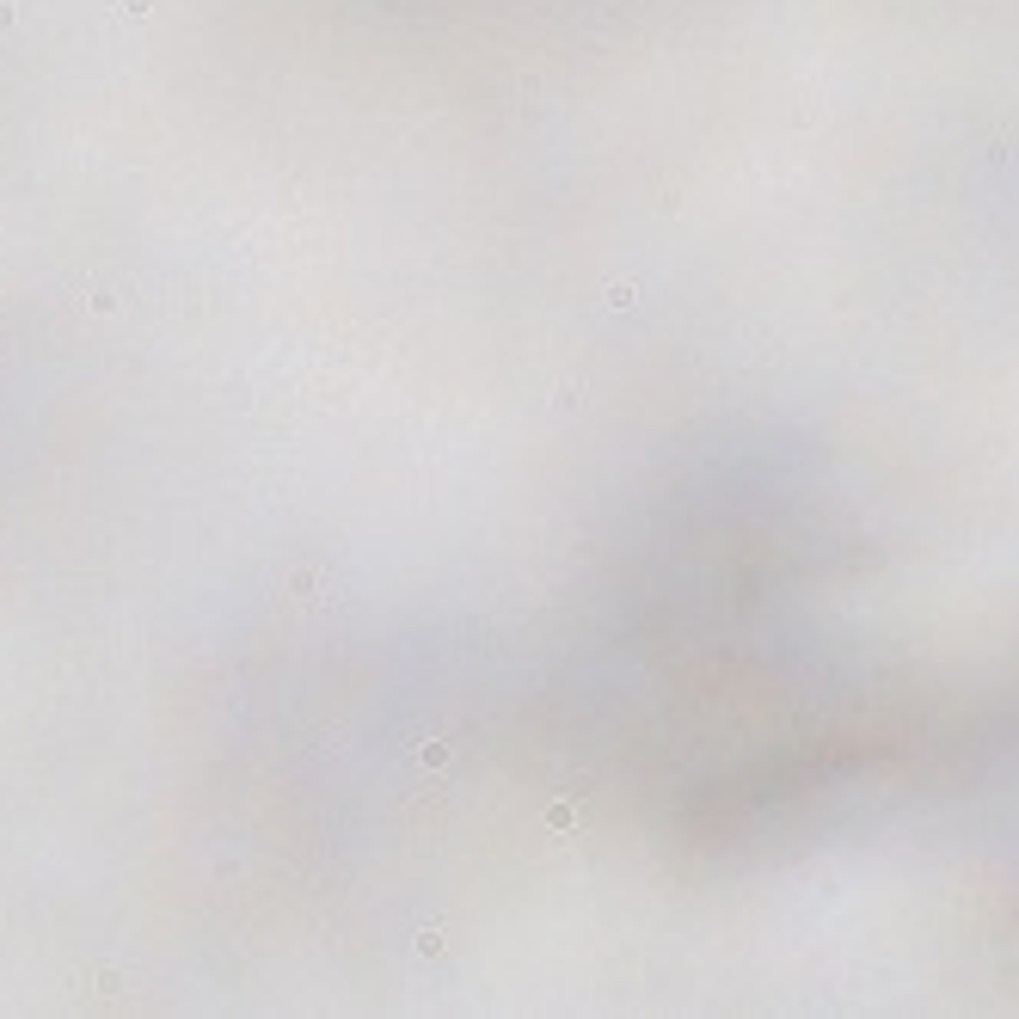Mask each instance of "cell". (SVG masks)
I'll return each instance as SVG.
<instances>
[{"mask_svg": "<svg viewBox=\"0 0 1019 1019\" xmlns=\"http://www.w3.org/2000/svg\"><path fill=\"white\" fill-rule=\"evenodd\" d=\"M86 307H93V314H111V307H117V295H105V289H93V295H86Z\"/></svg>", "mask_w": 1019, "mask_h": 1019, "instance_id": "cell-1", "label": "cell"}, {"mask_svg": "<svg viewBox=\"0 0 1019 1019\" xmlns=\"http://www.w3.org/2000/svg\"><path fill=\"white\" fill-rule=\"evenodd\" d=\"M13 25V0H0V31H7Z\"/></svg>", "mask_w": 1019, "mask_h": 1019, "instance_id": "cell-2", "label": "cell"}]
</instances>
